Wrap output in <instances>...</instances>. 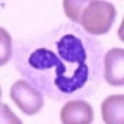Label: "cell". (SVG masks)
<instances>
[{"instance_id":"cell-1","label":"cell","mask_w":124,"mask_h":124,"mask_svg":"<svg viewBox=\"0 0 124 124\" xmlns=\"http://www.w3.org/2000/svg\"><path fill=\"white\" fill-rule=\"evenodd\" d=\"M116 14V9L112 3L104 1H90L83 11L81 24L90 34H104L111 29Z\"/></svg>"},{"instance_id":"cell-2","label":"cell","mask_w":124,"mask_h":124,"mask_svg":"<svg viewBox=\"0 0 124 124\" xmlns=\"http://www.w3.org/2000/svg\"><path fill=\"white\" fill-rule=\"evenodd\" d=\"M9 94L16 105L29 116L37 114L44 106V99L41 93L23 79L13 84Z\"/></svg>"},{"instance_id":"cell-3","label":"cell","mask_w":124,"mask_h":124,"mask_svg":"<svg viewBox=\"0 0 124 124\" xmlns=\"http://www.w3.org/2000/svg\"><path fill=\"white\" fill-rule=\"evenodd\" d=\"M104 78L112 86H123L124 84V50L114 48L104 57Z\"/></svg>"},{"instance_id":"cell-4","label":"cell","mask_w":124,"mask_h":124,"mask_svg":"<svg viewBox=\"0 0 124 124\" xmlns=\"http://www.w3.org/2000/svg\"><path fill=\"white\" fill-rule=\"evenodd\" d=\"M60 118L65 124H90L93 120V108L85 101H70L62 107Z\"/></svg>"},{"instance_id":"cell-5","label":"cell","mask_w":124,"mask_h":124,"mask_svg":"<svg viewBox=\"0 0 124 124\" xmlns=\"http://www.w3.org/2000/svg\"><path fill=\"white\" fill-rule=\"evenodd\" d=\"M66 71V66L61 63L56 68L57 76L55 79V84L60 90L64 93H73L81 88L85 84L87 79L88 68L85 63H79L78 67L74 72L71 77L64 76Z\"/></svg>"},{"instance_id":"cell-6","label":"cell","mask_w":124,"mask_h":124,"mask_svg":"<svg viewBox=\"0 0 124 124\" xmlns=\"http://www.w3.org/2000/svg\"><path fill=\"white\" fill-rule=\"evenodd\" d=\"M58 54L65 60L81 63L86 59V54L81 40L71 34L64 35L57 44Z\"/></svg>"},{"instance_id":"cell-7","label":"cell","mask_w":124,"mask_h":124,"mask_svg":"<svg viewBox=\"0 0 124 124\" xmlns=\"http://www.w3.org/2000/svg\"><path fill=\"white\" fill-rule=\"evenodd\" d=\"M101 112L103 120L106 124H124V94L112 95L107 97L102 103Z\"/></svg>"},{"instance_id":"cell-8","label":"cell","mask_w":124,"mask_h":124,"mask_svg":"<svg viewBox=\"0 0 124 124\" xmlns=\"http://www.w3.org/2000/svg\"><path fill=\"white\" fill-rule=\"evenodd\" d=\"M29 63L34 68L45 69L54 66L57 67L61 63V61L52 51L45 48H39L31 54Z\"/></svg>"},{"instance_id":"cell-9","label":"cell","mask_w":124,"mask_h":124,"mask_svg":"<svg viewBox=\"0 0 124 124\" xmlns=\"http://www.w3.org/2000/svg\"><path fill=\"white\" fill-rule=\"evenodd\" d=\"M87 1H69L65 0L63 7L65 14L70 19L81 23L83 11L86 7Z\"/></svg>"},{"instance_id":"cell-10","label":"cell","mask_w":124,"mask_h":124,"mask_svg":"<svg viewBox=\"0 0 124 124\" xmlns=\"http://www.w3.org/2000/svg\"><path fill=\"white\" fill-rule=\"evenodd\" d=\"M11 55V38L4 29L1 28V65L7 63Z\"/></svg>"}]
</instances>
